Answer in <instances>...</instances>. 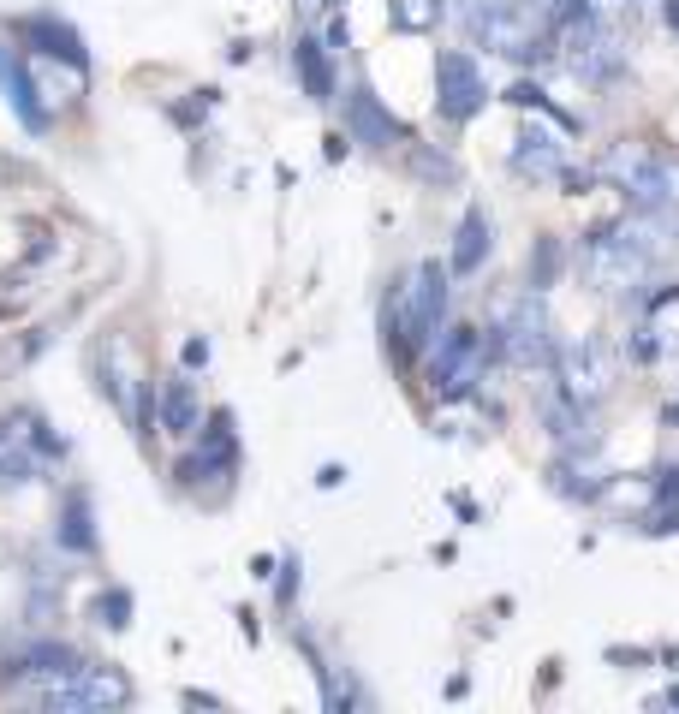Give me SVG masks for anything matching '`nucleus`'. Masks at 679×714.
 <instances>
[{"mask_svg": "<svg viewBox=\"0 0 679 714\" xmlns=\"http://www.w3.org/2000/svg\"><path fill=\"white\" fill-rule=\"evenodd\" d=\"M674 250H679L674 209H643L638 220H626V226L584 244V274H590L596 292H638Z\"/></svg>", "mask_w": 679, "mask_h": 714, "instance_id": "obj_1", "label": "nucleus"}, {"mask_svg": "<svg viewBox=\"0 0 679 714\" xmlns=\"http://www.w3.org/2000/svg\"><path fill=\"white\" fill-rule=\"evenodd\" d=\"M602 173L614 178L619 191H632L638 209H679V161H661L638 143H619L614 155L602 161Z\"/></svg>", "mask_w": 679, "mask_h": 714, "instance_id": "obj_2", "label": "nucleus"}, {"mask_svg": "<svg viewBox=\"0 0 679 714\" xmlns=\"http://www.w3.org/2000/svg\"><path fill=\"white\" fill-rule=\"evenodd\" d=\"M566 66H572L579 78L602 83L626 66V42H619L614 24H602L590 6H579V12H566Z\"/></svg>", "mask_w": 679, "mask_h": 714, "instance_id": "obj_3", "label": "nucleus"}, {"mask_svg": "<svg viewBox=\"0 0 679 714\" xmlns=\"http://www.w3.org/2000/svg\"><path fill=\"white\" fill-rule=\"evenodd\" d=\"M36 696L48 709H125V702H132V685H125L120 667H84L78 661L72 673L48 678Z\"/></svg>", "mask_w": 679, "mask_h": 714, "instance_id": "obj_4", "label": "nucleus"}, {"mask_svg": "<svg viewBox=\"0 0 679 714\" xmlns=\"http://www.w3.org/2000/svg\"><path fill=\"white\" fill-rule=\"evenodd\" d=\"M548 363H555V381L566 387L572 405H602L608 387H614V363L596 339H566V345H555Z\"/></svg>", "mask_w": 679, "mask_h": 714, "instance_id": "obj_5", "label": "nucleus"}, {"mask_svg": "<svg viewBox=\"0 0 679 714\" xmlns=\"http://www.w3.org/2000/svg\"><path fill=\"white\" fill-rule=\"evenodd\" d=\"M500 352L507 363H519V369H542L548 357H555V339H548V310H542V298H519L513 304V316L500 321Z\"/></svg>", "mask_w": 679, "mask_h": 714, "instance_id": "obj_6", "label": "nucleus"}, {"mask_svg": "<svg viewBox=\"0 0 679 714\" xmlns=\"http://www.w3.org/2000/svg\"><path fill=\"white\" fill-rule=\"evenodd\" d=\"M435 107H441V119H471L483 107V72H477V60L471 54H459V48H447L441 54V66H435Z\"/></svg>", "mask_w": 679, "mask_h": 714, "instance_id": "obj_7", "label": "nucleus"}, {"mask_svg": "<svg viewBox=\"0 0 679 714\" xmlns=\"http://www.w3.org/2000/svg\"><path fill=\"white\" fill-rule=\"evenodd\" d=\"M483 369V334L477 328H447L435 352V387L441 393H465Z\"/></svg>", "mask_w": 679, "mask_h": 714, "instance_id": "obj_8", "label": "nucleus"}, {"mask_svg": "<svg viewBox=\"0 0 679 714\" xmlns=\"http://www.w3.org/2000/svg\"><path fill=\"white\" fill-rule=\"evenodd\" d=\"M441 316H447V274H441V262H423L418 280L405 286V321H411V345L435 339Z\"/></svg>", "mask_w": 679, "mask_h": 714, "instance_id": "obj_9", "label": "nucleus"}, {"mask_svg": "<svg viewBox=\"0 0 679 714\" xmlns=\"http://www.w3.org/2000/svg\"><path fill=\"white\" fill-rule=\"evenodd\" d=\"M513 167L524 178H560L566 173V149H560L555 131H542V125H524L519 143H513Z\"/></svg>", "mask_w": 679, "mask_h": 714, "instance_id": "obj_10", "label": "nucleus"}, {"mask_svg": "<svg viewBox=\"0 0 679 714\" xmlns=\"http://www.w3.org/2000/svg\"><path fill=\"white\" fill-rule=\"evenodd\" d=\"M346 131H352V143H370V149H387V143L400 138V125L376 107L370 90H352V101H346Z\"/></svg>", "mask_w": 679, "mask_h": 714, "instance_id": "obj_11", "label": "nucleus"}, {"mask_svg": "<svg viewBox=\"0 0 679 714\" xmlns=\"http://www.w3.org/2000/svg\"><path fill=\"white\" fill-rule=\"evenodd\" d=\"M489 244H495V220L483 215V209H465L459 238H453V274H477L483 257H489Z\"/></svg>", "mask_w": 679, "mask_h": 714, "instance_id": "obj_12", "label": "nucleus"}, {"mask_svg": "<svg viewBox=\"0 0 679 714\" xmlns=\"http://www.w3.org/2000/svg\"><path fill=\"white\" fill-rule=\"evenodd\" d=\"M161 423H167V435H191V429H197V393H191V381H167Z\"/></svg>", "mask_w": 679, "mask_h": 714, "instance_id": "obj_13", "label": "nucleus"}, {"mask_svg": "<svg viewBox=\"0 0 679 714\" xmlns=\"http://www.w3.org/2000/svg\"><path fill=\"white\" fill-rule=\"evenodd\" d=\"M24 36H30V42H42V54H54V60H72V66H84V48H78V36H72L66 24H54V19H24Z\"/></svg>", "mask_w": 679, "mask_h": 714, "instance_id": "obj_14", "label": "nucleus"}, {"mask_svg": "<svg viewBox=\"0 0 679 714\" xmlns=\"http://www.w3.org/2000/svg\"><path fill=\"white\" fill-rule=\"evenodd\" d=\"M0 83H6V101L19 107V119L30 125V131H36V125H42V107L30 101L36 90H30V78H24V66H19V60H6V54H0Z\"/></svg>", "mask_w": 679, "mask_h": 714, "instance_id": "obj_15", "label": "nucleus"}, {"mask_svg": "<svg viewBox=\"0 0 679 714\" xmlns=\"http://www.w3.org/2000/svg\"><path fill=\"white\" fill-rule=\"evenodd\" d=\"M72 667H78V654L66 649V643H42V649L19 654V673H30V678H60Z\"/></svg>", "mask_w": 679, "mask_h": 714, "instance_id": "obj_16", "label": "nucleus"}, {"mask_svg": "<svg viewBox=\"0 0 679 714\" xmlns=\"http://www.w3.org/2000/svg\"><path fill=\"white\" fill-rule=\"evenodd\" d=\"M292 66L304 72V90H310L316 101H328V96H334V78H328V60H322V48H316L310 36H304L299 48H292Z\"/></svg>", "mask_w": 679, "mask_h": 714, "instance_id": "obj_17", "label": "nucleus"}, {"mask_svg": "<svg viewBox=\"0 0 679 714\" xmlns=\"http://www.w3.org/2000/svg\"><path fill=\"white\" fill-rule=\"evenodd\" d=\"M387 19H394V30H405V36H423V30L441 19V0H387Z\"/></svg>", "mask_w": 679, "mask_h": 714, "instance_id": "obj_18", "label": "nucleus"}, {"mask_svg": "<svg viewBox=\"0 0 679 714\" xmlns=\"http://www.w3.org/2000/svg\"><path fill=\"white\" fill-rule=\"evenodd\" d=\"M60 542L72 548V554H90V548H96V530H90V506H84V495L66 500V530H60Z\"/></svg>", "mask_w": 679, "mask_h": 714, "instance_id": "obj_19", "label": "nucleus"}, {"mask_svg": "<svg viewBox=\"0 0 679 714\" xmlns=\"http://www.w3.org/2000/svg\"><path fill=\"white\" fill-rule=\"evenodd\" d=\"M555 274H560V244H555V238H542L537 250H531V280H537V292H542V286H555Z\"/></svg>", "mask_w": 679, "mask_h": 714, "instance_id": "obj_20", "label": "nucleus"}, {"mask_svg": "<svg viewBox=\"0 0 679 714\" xmlns=\"http://www.w3.org/2000/svg\"><path fill=\"white\" fill-rule=\"evenodd\" d=\"M96 619L120 631V625H125V595H101V601H96Z\"/></svg>", "mask_w": 679, "mask_h": 714, "instance_id": "obj_21", "label": "nucleus"}, {"mask_svg": "<svg viewBox=\"0 0 679 714\" xmlns=\"http://www.w3.org/2000/svg\"><path fill=\"white\" fill-rule=\"evenodd\" d=\"M524 6H531L537 19H566V12H579L584 0H524Z\"/></svg>", "mask_w": 679, "mask_h": 714, "instance_id": "obj_22", "label": "nucleus"}, {"mask_svg": "<svg viewBox=\"0 0 679 714\" xmlns=\"http://www.w3.org/2000/svg\"><path fill=\"white\" fill-rule=\"evenodd\" d=\"M334 6H340V0H299V19H310V24H316V19H328Z\"/></svg>", "mask_w": 679, "mask_h": 714, "instance_id": "obj_23", "label": "nucleus"}]
</instances>
